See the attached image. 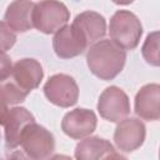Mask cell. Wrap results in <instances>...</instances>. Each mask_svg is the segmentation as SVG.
Wrapping results in <instances>:
<instances>
[{"label":"cell","instance_id":"obj_1","mask_svg":"<svg viewBox=\"0 0 160 160\" xmlns=\"http://www.w3.org/2000/svg\"><path fill=\"white\" fill-rule=\"evenodd\" d=\"M125 60V50L112 40L95 41L86 54V62L90 71L102 80H111L120 74Z\"/></svg>","mask_w":160,"mask_h":160},{"label":"cell","instance_id":"obj_2","mask_svg":"<svg viewBox=\"0 0 160 160\" xmlns=\"http://www.w3.org/2000/svg\"><path fill=\"white\" fill-rule=\"evenodd\" d=\"M109 34L111 40L124 50L138 46L142 35V25L138 16L128 10H118L110 19Z\"/></svg>","mask_w":160,"mask_h":160},{"label":"cell","instance_id":"obj_3","mask_svg":"<svg viewBox=\"0 0 160 160\" xmlns=\"http://www.w3.org/2000/svg\"><path fill=\"white\" fill-rule=\"evenodd\" d=\"M70 18L68 8L58 0H41L32 9V28L44 34H52L66 25Z\"/></svg>","mask_w":160,"mask_h":160},{"label":"cell","instance_id":"obj_4","mask_svg":"<svg viewBox=\"0 0 160 160\" xmlns=\"http://www.w3.org/2000/svg\"><path fill=\"white\" fill-rule=\"evenodd\" d=\"M20 145L24 152L31 159H45L54 151L55 140L49 130L32 121L22 129Z\"/></svg>","mask_w":160,"mask_h":160},{"label":"cell","instance_id":"obj_5","mask_svg":"<svg viewBox=\"0 0 160 160\" xmlns=\"http://www.w3.org/2000/svg\"><path fill=\"white\" fill-rule=\"evenodd\" d=\"M44 94L50 102L60 108H70L76 104L79 88L74 78L66 74H55L44 85Z\"/></svg>","mask_w":160,"mask_h":160},{"label":"cell","instance_id":"obj_6","mask_svg":"<svg viewBox=\"0 0 160 160\" xmlns=\"http://www.w3.org/2000/svg\"><path fill=\"white\" fill-rule=\"evenodd\" d=\"M98 111L101 118L111 122H119L130 114L128 95L118 86L106 88L98 101Z\"/></svg>","mask_w":160,"mask_h":160},{"label":"cell","instance_id":"obj_7","mask_svg":"<svg viewBox=\"0 0 160 160\" xmlns=\"http://www.w3.org/2000/svg\"><path fill=\"white\" fill-rule=\"evenodd\" d=\"M88 46V40L82 32L74 25H64L55 32L52 48L55 54L61 59H70L80 55Z\"/></svg>","mask_w":160,"mask_h":160},{"label":"cell","instance_id":"obj_8","mask_svg":"<svg viewBox=\"0 0 160 160\" xmlns=\"http://www.w3.org/2000/svg\"><path fill=\"white\" fill-rule=\"evenodd\" d=\"M144 140L145 125L142 121L135 118H125L119 121L114 132V141L119 150L124 152H131L139 149Z\"/></svg>","mask_w":160,"mask_h":160},{"label":"cell","instance_id":"obj_9","mask_svg":"<svg viewBox=\"0 0 160 160\" xmlns=\"http://www.w3.org/2000/svg\"><path fill=\"white\" fill-rule=\"evenodd\" d=\"M96 115L88 109H74L61 121L62 131L71 139H84L96 129Z\"/></svg>","mask_w":160,"mask_h":160},{"label":"cell","instance_id":"obj_10","mask_svg":"<svg viewBox=\"0 0 160 160\" xmlns=\"http://www.w3.org/2000/svg\"><path fill=\"white\" fill-rule=\"evenodd\" d=\"M135 112L144 120L160 119V86L159 84L144 85L135 96Z\"/></svg>","mask_w":160,"mask_h":160},{"label":"cell","instance_id":"obj_11","mask_svg":"<svg viewBox=\"0 0 160 160\" xmlns=\"http://www.w3.org/2000/svg\"><path fill=\"white\" fill-rule=\"evenodd\" d=\"M35 119L25 108H12L9 110L8 118L4 122L5 126V149L14 150L20 145V135L22 129L32 122Z\"/></svg>","mask_w":160,"mask_h":160},{"label":"cell","instance_id":"obj_12","mask_svg":"<svg viewBox=\"0 0 160 160\" xmlns=\"http://www.w3.org/2000/svg\"><path fill=\"white\" fill-rule=\"evenodd\" d=\"M75 158L79 160H98L122 156L115 151L114 146L108 140L99 136H90L85 138L76 145Z\"/></svg>","mask_w":160,"mask_h":160},{"label":"cell","instance_id":"obj_13","mask_svg":"<svg viewBox=\"0 0 160 160\" xmlns=\"http://www.w3.org/2000/svg\"><path fill=\"white\" fill-rule=\"evenodd\" d=\"M11 75L16 84H19L24 90L31 91L39 86L42 80V68L40 62L35 59H21L12 65Z\"/></svg>","mask_w":160,"mask_h":160},{"label":"cell","instance_id":"obj_14","mask_svg":"<svg viewBox=\"0 0 160 160\" xmlns=\"http://www.w3.org/2000/svg\"><path fill=\"white\" fill-rule=\"evenodd\" d=\"M34 2L30 0H14L5 11V22L14 31L25 32L32 28Z\"/></svg>","mask_w":160,"mask_h":160},{"label":"cell","instance_id":"obj_15","mask_svg":"<svg viewBox=\"0 0 160 160\" xmlns=\"http://www.w3.org/2000/svg\"><path fill=\"white\" fill-rule=\"evenodd\" d=\"M85 36L88 42L100 40L106 32V21L102 15L96 11H84L75 16L72 22Z\"/></svg>","mask_w":160,"mask_h":160},{"label":"cell","instance_id":"obj_16","mask_svg":"<svg viewBox=\"0 0 160 160\" xmlns=\"http://www.w3.org/2000/svg\"><path fill=\"white\" fill-rule=\"evenodd\" d=\"M29 91L24 90L15 80H4L0 81V99L6 104L14 105L25 100Z\"/></svg>","mask_w":160,"mask_h":160},{"label":"cell","instance_id":"obj_17","mask_svg":"<svg viewBox=\"0 0 160 160\" xmlns=\"http://www.w3.org/2000/svg\"><path fill=\"white\" fill-rule=\"evenodd\" d=\"M142 56L146 60L148 64L152 66H159L160 58H159V31H152L148 35L142 49H141Z\"/></svg>","mask_w":160,"mask_h":160},{"label":"cell","instance_id":"obj_18","mask_svg":"<svg viewBox=\"0 0 160 160\" xmlns=\"http://www.w3.org/2000/svg\"><path fill=\"white\" fill-rule=\"evenodd\" d=\"M16 41V35L6 22L0 21V51L9 50Z\"/></svg>","mask_w":160,"mask_h":160},{"label":"cell","instance_id":"obj_19","mask_svg":"<svg viewBox=\"0 0 160 160\" xmlns=\"http://www.w3.org/2000/svg\"><path fill=\"white\" fill-rule=\"evenodd\" d=\"M11 71H12V62L10 58L4 51H0V81L9 79Z\"/></svg>","mask_w":160,"mask_h":160},{"label":"cell","instance_id":"obj_20","mask_svg":"<svg viewBox=\"0 0 160 160\" xmlns=\"http://www.w3.org/2000/svg\"><path fill=\"white\" fill-rule=\"evenodd\" d=\"M8 114H9L8 104L0 99V125H4V122L8 118Z\"/></svg>","mask_w":160,"mask_h":160},{"label":"cell","instance_id":"obj_21","mask_svg":"<svg viewBox=\"0 0 160 160\" xmlns=\"http://www.w3.org/2000/svg\"><path fill=\"white\" fill-rule=\"evenodd\" d=\"M114 1L115 4H119V5H128V4H131L134 0H111Z\"/></svg>","mask_w":160,"mask_h":160},{"label":"cell","instance_id":"obj_22","mask_svg":"<svg viewBox=\"0 0 160 160\" xmlns=\"http://www.w3.org/2000/svg\"><path fill=\"white\" fill-rule=\"evenodd\" d=\"M1 134H0V158H2V154H1V150H2V145H1Z\"/></svg>","mask_w":160,"mask_h":160}]
</instances>
